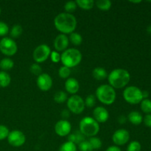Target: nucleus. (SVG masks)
I'll return each mask as SVG.
<instances>
[{"label": "nucleus", "mask_w": 151, "mask_h": 151, "mask_svg": "<svg viewBox=\"0 0 151 151\" xmlns=\"http://www.w3.org/2000/svg\"><path fill=\"white\" fill-rule=\"evenodd\" d=\"M54 25L56 29L60 33L67 35L75 32L78 25V21L73 14L65 12L59 13L55 17Z\"/></svg>", "instance_id": "f257e3e1"}, {"label": "nucleus", "mask_w": 151, "mask_h": 151, "mask_svg": "<svg viewBox=\"0 0 151 151\" xmlns=\"http://www.w3.org/2000/svg\"><path fill=\"white\" fill-rule=\"evenodd\" d=\"M108 81L114 89L123 88L126 86L131 80V75L129 72L125 69H114L108 75Z\"/></svg>", "instance_id": "f03ea898"}, {"label": "nucleus", "mask_w": 151, "mask_h": 151, "mask_svg": "<svg viewBox=\"0 0 151 151\" xmlns=\"http://www.w3.org/2000/svg\"><path fill=\"white\" fill-rule=\"evenodd\" d=\"M95 97L101 103L109 106L116 100V91L109 84H103L96 90Z\"/></svg>", "instance_id": "7ed1b4c3"}, {"label": "nucleus", "mask_w": 151, "mask_h": 151, "mask_svg": "<svg viewBox=\"0 0 151 151\" xmlns=\"http://www.w3.org/2000/svg\"><path fill=\"white\" fill-rule=\"evenodd\" d=\"M100 128V124L91 116H85L80 121L79 131L85 137H95Z\"/></svg>", "instance_id": "20e7f679"}, {"label": "nucleus", "mask_w": 151, "mask_h": 151, "mask_svg": "<svg viewBox=\"0 0 151 151\" xmlns=\"http://www.w3.org/2000/svg\"><path fill=\"white\" fill-rule=\"evenodd\" d=\"M82 58V53L79 50L75 48H68L62 52L60 61L63 63V66L72 69L81 63Z\"/></svg>", "instance_id": "39448f33"}, {"label": "nucleus", "mask_w": 151, "mask_h": 151, "mask_svg": "<svg viewBox=\"0 0 151 151\" xmlns=\"http://www.w3.org/2000/svg\"><path fill=\"white\" fill-rule=\"evenodd\" d=\"M123 98L127 103L132 105L139 104L143 100L142 91L134 86H128L123 91Z\"/></svg>", "instance_id": "423d86ee"}, {"label": "nucleus", "mask_w": 151, "mask_h": 151, "mask_svg": "<svg viewBox=\"0 0 151 151\" xmlns=\"http://www.w3.org/2000/svg\"><path fill=\"white\" fill-rule=\"evenodd\" d=\"M68 110L75 114H81L85 110V103L84 100L78 94L72 95L68 98L66 101Z\"/></svg>", "instance_id": "0eeeda50"}, {"label": "nucleus", "mask_w": 151, "mask_h": 151, "mask_svg": "<svg viewBox=\"0 0 151 151\" xmlns=\"http://www.w3.org/2000/svg\"><path fill=\"white\" fill-rule=\"evenodd\" d=\"M0 51L4 55H14L18 51L17 44L13 38L4 37L0 40Z\"/></svg>", "instance_id": "6e6552de"}, {"label": "nucleus", "mask_w": 151, "mask_h": 151, "mask_svg": "<svg viewBox=\"0 0 151 151\" xmlns=\"http://www.w3.org/2000/svg\"><path fill=\"white\" fill-rule=\"evenodd\" d=\"M51 49L47 44H40L35 47L32 52V58L36 63H41L46 61L50 58Z\"/></svg>", "instance_id": "1a4fd4ad"}, {"label": "nucleus", "mask_w": 151, "mask_h": 151, "mask_svg": "<svg viewBox=\"0 0 151 151\" xmlns=\"http://www.w3.org/2000/svg\"><path fill=\"white\" fill-rule=\"evenodd\" d=\"M7 139L9 144L15 147H21L26 142V137L24 134L19 130H13L10 131Z\"/></svg>", "instance_id": "9d476101"}, {"label": "nucleus", "mask_w": 151, "mask_h": 151, "mask_svg": "<svg viewBox=\"0 0 151 151\" xmlns=\"http://www.w3.org/2000/svg\"><path fill=\"white\" fill-rule=\"evenodd\" d=\"M130 139V133L124 128H120L115 131L112 135V141L116 146H122L128 142Z\"/></svg>", "instance_id": "9b49d317"}, {"label": "nucleus", "mask_w": 151, "mask_h": 151, "mask_svg": "<svg viewBox=\"0 0 151 151\" xmlns=\"http://www.w3.org/2000/svg\"><path fill=\"white\" fill-rule=\"evenodd\" d=\"M72 131V125L67 119H60L55 125V132L60 137H68Z\"/></svg>", "instance_id": "f8f14e48"}, {"label": "nucleus", "mask_w": 151, "mask_h": 151, "mask_svg": "<svg viewBox=\"0 0 151 151\" xmlns=\"http://www.w3.org/2000/svg\"><path fill=\"white\" fill-rule=\"evenodd\" d=\"M36 84L38 88L43 91H47L50 90L53 84L51 76L47 73H42L38 75L36 80Z\"/></svg>", "instance_id": "ddd939ff"}, {"label": "nucleus", "mask_w": 151, "mask_h": 151, "mask_svg": "<svg viewBox=\"0 0 151 151\" xmlns=\"http://www.w3.org/2000/svg\"><path fill=\"white\" fill-rule=\"evenodd\" d=\"M69 44V37L64 34H59L55 37L54 40V47L55 51L58 52H64L67 50Z\"/></svg>", "instance_id": "4468645a"}, {"label": "nucleus", "mask_w": 151, "mask_h": 151, "mask_svg": "<svg viewBox=\"0 0 151 151\" xmlns=\"http://www.w3.org/2000/svg\"><path fill=\"white\" fill-rule=\"evenodd\" d=\"M93 118L98 123H104L109 118V111L103 106H97L93 111Z\"/></svg>", "instance_id": "2eb2a0df"}, {"label": "nucleus", "mask_w": 151, "mask_h": 151, "mask_svg": "<svg viewBox=\"0 0 151 151\" xmlns=\"http://www.w3.org/2000/svg\"><path fill=\"white\" fill-rule=\"evenodd\" d=\"M65 89L69 94L75 95L80 89V84L78 80L74 78H69L65 82Z\"/></svg>", "instance_id": "dca6fc26"}, {"label": "nucleus", "mask_w": 151, "mask_h": 151, "mask_svg": "<svg viewBox=\"0 0 151 151\" xmlns=\"http://www.w3.org/2000/svg\"><path fill=\"white\" fill-rule=\"evenodd\" d=\"M127 118L128 121L134 125H139L143 122V117L142 114L139 112L136 111L130 112Z\"/></svg>", "instance_id": "f3484780"}, {"label": "nucleus", "mask_w": 151, "mask_h": 151, "mask_svg": "<svg viewBox=\"0 0 151 151\" xmlns=\"http://www.w3.org/2000/svg\"><path fill=\"white\" fill-rule=\"evenodd\" d=\"M92 76L97 81H103L108 78L107 71L103 67H96L93 69Z\"/></svg>", "instance_id": "a211bd4d"}, {"label": "nucleus", "mask_w": 151, "mask_h": 151, "mask_svg": "<svg viewBox=\"0 0 151 151\" xmlns=\"http://www.w3.org/2000/svg\"><path fill=\"white\" fill-rule=\"evenodd\" d=\"M84 140H86V137L80 132V131H77L75 132L72 133V134L70 133L69 135L68 136V141L74 143L76 145H79L80 143L83 142Z\"/></svg>", "instance_id": "6ab92c4d"}, {"label": "nucleus", "mask_w": 151, "mask_h": 151, "mask_svg": "<svg viewBox=\"0 0 151 151\" xmlns=\"http://www.w3.org/2000/svg\"><path fill=\"white\" fill-rule=\"evenodd\" d=\"M77 6L85 10H89L93 8L95 3L93 0H77L75 1Z\"/></svg>", "instance_id": "aec40b11"}, {"label": "nucleus", "mask_w": 151, "mask_h": 151, "mask_svg": "<svg viewBox=\"0 0 151 151\" xmlns=\"http://www.w3.org/2000/svg\"><path fill=\"white\" fill-rule=\"evenodd\" d=\"M11 78L10 75L4 71H0V87L5 88L10 84Z\"/></svg>", "instance_id": "412c9836"}, {"label": "nucleus", "mask_w": 151, "mask_h": 151, "mask_svg": "<svg viewBox=\"0 0 151 151\" xmlns=\"http://www.w3.org/2000/svg\"><path fill=\"white\" fill-rule=\"evenodd\" d=\"M13 66H14V62L10 58H4L0 61V68L4 72L12 69Z\"/></svg>", "instance_id": "4be33fe9"}, {"label": "nucleus", "mask_w": 151, "mask_h": 151, "mask_svg": "<svg viewBox=\"0 0 151 151\" xmlns=\"http://www.w3.org/2000/svg\"><path fill=\"white\" fill-rule=\"evenodd\" d=\"M69 40L75 46H80L83 42L82 35L77 32H73L69 34Z\"/></svg>", "instance_id": "5701e85b"}, {"label": "nucleus", "mask_w": 151, "mask_h": 151, "mask_svg": "<svg viewBox=\"0 0 151 151\" xmlns=\"http://www.w3.org/2000/svg\"><path fill=\"white\" fill-rule=\"evenodd\" d=\"M95 3V5L98 9L103 11H107L111 7L112 3L109 0H97Z\"/></svg>", "instance_id": "b1692460"}, {"label": "nucleus", "mask_w": 151, "mask_h": 151, "mask_svg": "<svg viewBox=\"0 0 151 151\" xmlns=\"http://www.w3.org/2000/svg\"><path fill=\"white\" fill-rule=\"evenodd\" d=\"M68 96L65 91H59L54 94V100L57 103H63L67 101Z\"/></svg>", "instance_id": "393cba45"}, {"label": "nucleus", "mask_w": 151, "mask_h": 151, "mask_svg": "<svg viewBox=\"0 0 151 151\" xmlns=\"http://www.w3.org/2000/svg\"><path fill=\"white\" fill-rule=\"evenodd\" d=\"M23 32V28L20 24H15L12 27L10 31V35L11 36V38H17L20 37Z\"/></svg>", "instance_id": "a878e982"}, {"label": "nucleus", "mask_w": 151, "mask_h": 151, "mask_svg": "<svg viewBox=\"0 0 151 151\" xmlns=\"http://www.w3.org/2000/svg\"><path fill=\"white\" fill-rule=\"evenodd\" d=\"M89 142L90 145H91V147H92L93 150H99L102 147V145H103V142H102L101 139L98 137H90L88 140Z\"/></svg>", "instance_id": "bb28decb"}, {"label": "nucleus", "mask_w": 151, "mask_h": 151, "mask_svg": "<svg viewBox=\"0 0 151 151\" xmlns=\"http://www.w3.org/2000/svg\"><path fill=\"white\" fill-rule=\"evenodd\" d=\"M141 110L147 114H151V100L149 99H143L141 103Z\"/></svg>", "instance_id": "cd10ccee"}, {"label": "nucleus", "mask_w": 151, "mask_h": 151, "mask_svg": "<svg viewBox=\"0 0 151 151\" xmlns=\"http://www.w3.org/2000/svg\"><path fill=\"white\" fill-rule=\"evenodd\" d=\"M78 147L75 144L71 142H66L60 145L59 151H77Z\"/></svg>", "instance_id": "c85d7f7f"}, {"label": "nucleus", "mask_w": 151, "mask_h": 151, "mask_svg": "<svg viewBox=\"0 0 151 151\" xmlns=\"http://www.w3.org/2000/svg\"><path fill=\"white\" fill-rule=\"evenodd\" d=\"M71 75V69L65 66H60L58 70V75L62 79H68Z\"/></svg>", "instance_id": "c756f323"}, {"label": "nucleus", "mask_w": 151, "mask_h": 151, "mask_svg": "<svg viewBox=\"0 0 151 151\" xmlns=\"http://www.w3.org/2000/svg\"><path fill=\"white\" fill-rule=\"evenodd\" d=\"M96 98L95 95L94 94H88L86 99L84 100V103H85V106L87 108H93L96 105Z\"/></svg>", "instance_id": "7c9ffc66"}, {"label": "nucleus", "mask_w": 151, "mask_h": 151, "mask_svg": "<svg viewBox=\"0 0 151 151\" xmlns=\"http://www.w3.org/2000/svg\"><path fill=\"white\" fill-rule=\"evenodd\" d=\"M77 7L78 6H77L76 2L74 1H69L64 4V10L66 13H71V14L76 10Z\"/></svg>", "instance_id": "2f4dec72"}, {"label": "nucleus", "mask_w": 151, "mask_h": 151, "mask_svg": "<svg viewBox=\"0 0 151 151\" xmlns=\"http://www.w3.org/2000/svg\"><path fill=\"white\" fill-rule=\"evenodd\" d=\"M142 145L138 141H133L127 147V151H141Z\"/></svg>", "instance_id": "473e14b6"}, {"label": "nucleus", "mask_w": 151, "mask_h": 151, "mask_svg": "<svg viewBox=\"0 0 151 151\" xmlns=\"http://www.w3.org/2000/svg\"><path fill=\"white\" fill-rule=\"evenodd\" d=\"M78 145V148L79 149L80 151H94L92 147H91V145H90L89 142L86 139L84 140L83 142H81Z\"/></svg>", "instance_id": "72a5a7b5"}, {"label": "nucleus", "mask_w": 151, "mask_h": 151, "mask_svg": "<svg viewBox=\"0 0 151 151\" xmlns=\"http://www.w3.org/2000/svg\"><path fill=\"white\" fill-rule=\"evenodd\" d=\"M29 71H30L31 73L35 75H37V76L42 74V68H41V66L38 63H32L30 67H29Z\"/></svg>", "instance_id": "f704fd0d"}, {"label": "nucleus", "mask_w": 151, "mask_h": 151, "mask_svg": "<svg viewBox=\"0 0 151 151\" xmlns=\"http://www.w3.org/2000/svg\"><path fill=\"white\" fill-rule=\"evenodd\" d=\"M10 133L8 128L4 125H0V141L7 139Z\"/></svg>", "instance_id": "c9c22d12"}, {"label": "nucleus", "mask_w": 151, "mask_h": 151, "mask_svg": "<svg viewBox=\"0 0 151 151\" xmlns=\"http://www.w3.org/2000/svg\"><path fill=\"white\" fill-rule=\"evenodd\" d=\"M9 27L5 22L0 21V36L5 37L9 32Z\"/></svg>", "instance_id": "e433bc0d"}, {"label": "nucleus", "mask_w": 151, "mask_h": 151, "mask_svg": "<svg viewBox=\"0 0 151 151\" xmlns=\"http://www.w3.org/2000/svg\"><path fill=\"white\" fill-rule=\"evenodd\" d=\"M50 58V59H51L52 62H53V63H59V62L60 61L61 54H60L58 52L54 50V51H51Z\"/></svg>", "instance_id": "4c0bfd02"}, {"label": "nucleus", "mask_w": 151, "mask_h": 151, "mask_svg": "<svg viewBox=\"0 0 151 151\" xmlns=\"http://www.w3.org/2000/svg\"><path fill=\"white\" fill-rule=\"evenodd\" d=\"M143 122H144L145 125L147 127L151 128V114H147L143 119Z\"/></svg>", "instance_id": "58836bf2"}, {"label": "nucleus", "mask_w": 151, "mask_h": 151, "mask_svg": "<svg viewBox=\"0 0 151 151\" xmlns=\"http://www.w3.org/2000/svg\"><path fill=\"white\" fill-rule=\"evenodd\" d=\"M70 113L71 112L69 111L68 109H64L61 111V116L63 118V119H66L70 116Z\"/></svg>", "instance_id": "ea45409f"}, {"label": "nucleus", "mask_w": 151, "mask_h": 151, "mask_svg": "<svg viewBox=\"0 0 151 151\" xmlns=\"http://www.w3.org/2000/svg\"><path fill=\"white\" fill-rule=\"evenodd\" d=\"M127 119H128V118H127L126 116H124V115H121V116H119V117H118L117 121L119 124L123 125V124H125V122H127Z\"/></svg>", "instance_id": "a19ab883"}, {"label": "nucleus", "mask_w": 151, "mask_h": 151, "mask_svg": "<svg viewBox=\"0 0 151 151\" xmlns=\"http://www.w3.org/2000/svg\"><path fill=\"white\" fill-rule=\"evenodd\" d=\"M106 151H122V150H121L120 147H118V146L111 145V146H109V147L106 149Z\"/></svg>", "instance_id": "79ce46f5"}, {"label": "nucleus", "mask_w": 151, "mask_h": 151, "mask_svg": "<svg viewBox=\"0 0 151 151\" xmlns=\"http://www.w3.org/2000/svg\"><path fill=\"white\" fill-rule=\"evenodd\" d=\"M147 32H148L149 34H150V35H151V25H150V26L147 27Z\"/></svg>", "instance_id": "37998d69"}, {"label": "nucleus", "mask_w": 151, "mask_h": 151, "mask_svg": "<svg viewBox=\"0 0 151 151\" xmlns=\"http://www.w3.org/2000/svg\"><path fill=\"white\" fill-rule=\"evenodd\" d=\"M131 2H132V3H140V2H141V1H131Z\"/></svg>", "instance_id": "c03bdc74"}, {"label": "nucleus", "mask_w": 151, "mask_h": 151, "mask_svg": "<svg viewBox=\"0 0 151 151\" xmlns=\"http://www.w3.org/2000/svg\"><path fill=\"white\" fill-rule=\"evenodd\" d=\"M1 7H0V14H1Z\"/></svg>", "instance_id": "a18cd8bd"}]
</instances>
